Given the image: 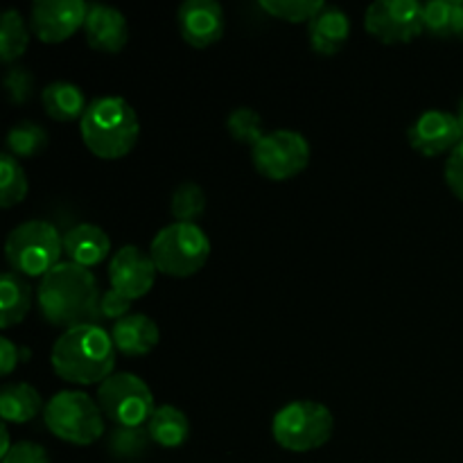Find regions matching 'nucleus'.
Segmentation results:
<instances>
[{"mask_svg": "<svg viewBox=\"0 0 463 463\" xmlns=\"http://www.w3.org/2000/svg\"><path fill=\"white\" fill-rule=\"evenodd\" d=\"M54 373L72 384H102L113 375L116 344L111 335L95 324L68 328L50 353Z\"/></svg>", "mask_w": 463, "mask_h": 463, "instance_id": "1", "label": "nucleus"}, {"mask_svg": "<svg viewBox=\"0 0 463 463\" xmlns=\"http://www.w3.org/2000/svg\"><path fill=\"white\" fill-rule=\"evenodd\" d=\"M36 297L45 319L54 326H66V330L86 324V317L99 306L95 276L71 260L59 262L41 279Z\"/></svg>", "mask_w": 463, "mask_h": 463, "instance_id": "2", "label": "nucleus"}, {"mask_svg": "<svg viewBox=\"0 0 463 463\" xmlns=\"http://www.w3.org/2000/svg\"><path fill=\"white\" fill-rule=\"evenodd\" d=\"M81 140L99 158H122L136 147L140 136L138 116L120 95L93 99L80 120Z\"/></svg>", "mask_w": 463, "mask_h": 463, "instance_id": "3", "label": "nucleus"}, {"mask_svg": "<svg viewBox=\"0 0 463 463\" xmlns=\"http://www.w3.org/2000/svg\"><path fill=\"white\" fill-rule=\"evenodd\" d=\"M149 256L161 274L188 279L203 269L211 256V240L199 224L172 222L154 235Z\"/></svg>", "mask_w": 463, "mask_h": 463, "instance_id": "4", "label": "nucleus"}, {"mask_svg": "<svg viewBox=\"0 0 463 463\" xmlns=\"http://www.w3.org/2000/svg\"><path fill=\"white\" fill-rule=\"evenodd\" d=\"M63 253V235L45 220H30L12 229L5 242V258L16 274L43 279L59 265Z\"/></svg>", "mask_w": 463, "mask_h": 463, "instance_id": "5", "label": "nucleus"}, {"mask_svg": "<svg viewBox=\"0 0 463 463\" xmlns=\"http://www.w3.org/2000/svg\"><path fill=\"white\" fill-rule=\"evenodd\" d=\"M333 411L317 401H294L276 411L271 420L274 441L283 450L310 452L326 446L333 437Z\"/></svg>", "mask_w": 463, "mask_h": 463, "instance_id": "6", "label": "nucleus"}, {"mask_svg": "<svg viewBox=\"0 0 463 463\" xmlns=\"http://www.w3.org/2000/svg\"><path fill=\"white\" fill-rule=\"evenodd\" d=\"M45 428L72 446H90L104 434V414L98 402L81 392H59L45 402Z\"/></svg>", "mask_w": 463, "mask_h": 463, "instance_id": "7", "label": "nucleus"}, {"mask_svg": "<svg viewBox=\"0 0 463 463\" xmlns=\"http://www.w3.org/2000/svg\"><path fill=\"white\" fill-rule=\"evenodd\" d=\"M98 405L104 419L118 428H145L156 410L152 389L134 373H113L104 380L98 389Z\"/></svg>", "mask_w": 463, "mask_h": 463, "instance_id": "8", "label": "nucleus"}, {"mask_svg": "<svg viewBox=\"0 0 463 463\" xmlns=\"http://www.w3.org/2000/svg\"><path fill=\"white\" fill-rule=\"evenodd\" d=\"M253 167L271 181H288L310 163V143L292 129L267 131L251 147Z\"/></svg>", "mask_w": 463, "mask_h": 463, "instance_id": "9", "label": "nucleus"}, {"mask_svg": "<svg viewBox=\"0 0 463 463\" xmlns=\"http://www.w3.org/2000/svg\"><path fill=\"white\" fill-rule=\"evenodd\" d=\"M364 27L380 43H410L423 34V5L419 0H375L369 5Z\"/></svg>", "mask_w": 463, "mask_h": 463, "instance_id": "10", "label": "nucleus"}, {"mask_svg": "<svg viewBox=\"0 0 463 463\" xmlns=\"http://www.w3.org/2000/svg\"><path fill=\"white\" fill-rule=\"evenodd\" d=\"M89 9L84 0H36L30 12V30L43 43H61L84 30Z\"/></svg>", "mask_w": 463, "mask_h": 463, "instance_id": "11", "label": "nucleus"}, {"mask_svg": "<svg viewBox=\"0 0 463 463\" xmlns=\"http://www.w3.org/2000/svg\"><path fill=\"white\" fill-rule=\"evenodd\" d=\"M156 265H154L152 256L145 253L143 249L127 244L120 251L113 253L111 262H109V280H111V289L120 292L129 301L143 298L149 294V289L156 283Z\"/></svg>", "mask_w": 463, "mask_h": 463, "instance_id": "12", "label": "nucleus"}, {"mask_svg": "<svg viewBox=\"0 0 463 463\" xmlns=\"http://www.w3.org/2000/svg\"><path fill=\"white\" fill-rule=\"evenodd\" d=\"M410 145L423 156H441V154L452 152L463 140V131L457 120V113L441 111V109H430L420 113L411 122Z\"/></svg>", "mask_w": 463, "mask_h": 463, "instance_id": "13", "label": "nucleus"}, {"mask_svg": "<svg viewBox=\"0 0 463 463\" xmlns=\"http://www.w3.org/2000/svg\"><path fill=\"white\" fill-rule=\"evenodd\" d=\"M179 32L193 48H208L224 34V9L215 0H188L176 14Z\"/></svg>", "mask_w": 463, "mask_h": 463, "instance_id": "14", "label": "nucleus"}, {"mask_svg": "<svg viewBox=\"0 0 463 463\" xmlns=\"http://www.w3.org/2000/svg\"><path fill=\"white\" fill-rule=\"evenodd\" d=\"M86 43L98 52L116 54L129 41V25L120 9L109 5H90L84 23Z\"/></svg>", "mask_w": 463, "mask_h": 463, "instance_id": "15", "label": "nucleus"}, {"mask_svg": "<svg viewBox=\"0 0 463 463\" xmlns=\"http://www.w3.org/2000/svg\"><path fill=\"white\" fill-rule=\"evenodd\" d=\"M307 36L315 52L324 57H333L346 45L351 36V18L344 9L328 7L326 5L310 23H307Z\"/></svg>", "mask_w": 463, "mask_h": 463, "instance_id": "16", "label": "nucleus"}, {"mask_svg": "<svg viewBox=\"0 0 463 463\" xmlns=\"http://www.w3.org/2000/svg\"><path fill=\"white\" fill-rule=\"evenodd\" d=\"M63 251L68 253L71 262L90 269V267L107 260L109 253H111V240H109L107 231L84 222V224L72 226L63 235Z\"/></svg>", "mask_w": 463, "mask_h": 463, "instance_id": "17", "label": "nucleus"}, {"mask_svg": "<svg viewBox=\"0 0 463 463\" xmlns=\"http://www.w3.org/2000/svg\"><path fill=\"white\" fill-rule=\"evenodd\" d=\"M111 339L116 344V351H120L122 355L140 357L156 348L161 333L147 315H127L125 319L113 324Z\"/></svg>", "mask_w": 463, "mask_h": 463, "instance_id": "18", "label": "nucleus"}, {"mask_svg": "<svg viewBox=\"0 0 463 463\" xmlns=\"http://www.w3.org/2000/svg\"><path fill=\"white\" fill-rule=\"evenodd\" d=\"M45 113L57 122H72L81 120L89 109L84 90L71 81H52L41 93Z\"/></svg>", "mask_w": 463, "mask_h": 463, "instance_id": "19", "label": "nucleus"}, {"mask_svg": "<svg viewBox=\"0 0 463 463\" xmlns=\"http://www.w3.org/2000/svg\"><path fill=\"white\" fill-rule=\"evenodd\" d=\"M32 288L16 271L0 276V328L7 330L21 324L32 307Z\"/></svg>", "mask_w": 463, "mask_h": 463, "instance_id": "20", "label": "nucleus"}, {"mask_svg": "<svg viewBox=\"0 0 463 463\" xmlns=\"http://www.w3.org/2000/svg\"><path fill=\"white\" fill-rule=\"evenodd\" d=\"M45 410L41 393L27 383H9L0 389V416L5 423H30Z\"/></svg>", "mask_w": 463, "mask_h": 463, "instance_id": "21", "label": "nucleus"}, {"mask_svg": "<svg viewBox=\"0 0 463 463\" xmlns=\"http://www.w3.org/2000/svg\"><path fill=\"white\" fill-rule=\"evenodd\" d=\"M147 434L152 443L161 448H179L188 441L190 423L188 416L175 405H161L154 410L152 419L147 420Z\"/></svg>", "mask_w": 463, "mask_h": 463, "instance_id": "22", "label": "nucleus"}, {"mask_svg": "<svg viewBox=\"0 0 463 463\" xmlns=\"http://www.w3.org/2000/svg\"><path fill=\"white\" fill-rule=\"evenodd\" d=\"M30 45V27L18 9H7L0 18V61L12 63L25 54Z\"/></svg>", "mask_w": 463, "mask_h": 463, "instance_id": "23", "label": "nucleus"}, {"mask_svg": "<svg viewBox=\"0 0 463 463\" xmlns=\"http://www.w3.org/2000/svg\"><path fill=\"white\" fill-rule=\"evenodd\" d=\"M48 147V131L36 122H18L7 134V152L14 158H32Z\"/></svg>", "mask_w": 463, "mask_h": 463, "instance_id": "24", "label": "nucleus"}, {"mask_svg": "<svg viewBox=\"0 0 463 463\" xmlns=\"http://www.w3.org/2000/svg\"><path fill=\"white\" fill-rule=\"evenodd\" d=\"M27 176L18 158L5 152L0 154V206L12 208L25 199Z\"/></svg>", "mask_w": 463, "mask_h": 463, "instance_id": "25", "label": "nucleus"}, {"mask_svg": "<svg viewBox=\"0 0 463 463\" xmlns=\"http://www.w3.org/2000/svg\"><path fill=\"white\" fill-rule=\"evenodd\" d=\"M170 211L175 222H184V224H197L199 217L206 211V194L199 188L194 181H185L172 194Z\"/></svg>", "mask_w": 463, "mask_h": 463, "instance_id": "26", "label": "nucleus"}, {"mask_svg": "<svg viewBox=\"0 0 463 463\" xmlns=\"http://www.w3.org/2000/svg\"><path fill=\"white\" fill-rule=\"evenodd\" d=\"M149 439L147 428H116L109 434V452H111L116 459H138L147 452Z\"/></svg>", "mask_w": 463, "mask_h": 463, "instance_id": "27", "label": "nucleus"}, {"mask_svg": "<svg viewBox=\"0 0 463 463\" xmlns=\"http://www.w3.org/2000/svg\"><path fill=\"white\" fill-rule=\"evenodd\" d=\"M260 7L279 21L310 23L326 7V3L321 0H260Z\"/></svg>", "mask_w": 463, "mask_h": 463, "instance_id": "28", "label": "nucleus"}, {"mask_svg": "<svg viewBox=\"0 0 463 463\" xmlns=\"http://www.w3.org/2000/svg\"><path fill=\"white\" fill-rule=\"evenodd\" d=\"M457 3L452 0H430L423 5V30L428 34L448 39L455 34Z\"/></svg>", "mask_w": 463, "mask_h": 463, "instance_id": "29", "label": "nucleus"}, {"mask_svg": "<svg viewBox=\"0 0 463 463\" xmlns=\"http://www.w3.org/2000/svg\"><path fill=\"white\" fill-rule=\"evenodd\" d=\"M226 129H229V134L233 136L238 143L251 145V147L267 134V131L262 129L260 113L253 111V109L249 107L233 109V111L229 113V120H226Z\"/></svg>", "mask_w": 463, "mask_h": 463, "instance_id": "30", "label": "nucleus"}, {"mask_svg": "<svg viewBox=\"0 0 463 463\" xmlns=\"http://www.w3.org/2000/svg\"><path fill=\"white\" fill-rule=\"evenodd\" d=\"M5 89L14 104L27 102L32 98V89H34V75L27 68H12L5 77Z\"/></svg>", "mask_w": 463, "mask_h": 463, "instance_id": "31", "label": "nucleus"}, {"mask_svg": "<svg viewBox=\"0 0 463 463\" xmlns=\"http://www.w3.org/2000/svg\"><path fill=\"white\" fill-rule=\"evenodd\" d=\"M3 463H50V457L45 452V448L39 446V443L18 441L3 457Z\"/></svg>", "mask_w": 463, "mask_h": 463, "instance_id": "32", "label": "nucleus"}, {"mask_svg": "<svg viewBox=\"0 0 463 463\" xmlns=\"http://www.w3.org/2000/svg\"><path fill=\"white\" fill-rule=\"evenodd\" d=\"M446 184L452 194L463 202V140L452 149L446 161Z\"/></svg>", "mask_w": 463, "mask_h": 463, "instance_id": "33", "label": "nucleus"}, {"mask_svg": "<svg viewBox=\"0 0 463 463\" xmlns=\"http://www.w3.org/2000/svg\"><path fill=\"white\" fill-rule=\"evenodd\" d=\"M98 307H99V312H102V317L120 321L129 315L131 301L127 297H122L120 292H116V289H109V292H104L102 297H99Z\"/></svg>", "mask_w": 463, "mask_h": 463, "instance_id": "34", "label": "nucleus"}, {"mask_svg": "<svg viewBox=\"0 0 463 463\" xmlns=\"http://www.w3.org/2000/svg\"><path fill=\"white\" fill-rule=\"evenodd\" d=\"M18 362H21V351L14 346L12 339L0 337V373L7 378V375L16 369Z\"/></svg>", "mask_w": 463, "mask_h": 463, "instance_id": "35", "label": "nucleus"}, {"mask_svg": "<svg viewBox=\"0 0 463 463\" xmlns=\"http://www.w3.org/2000/svg\"><path fill=\"white\" fill-rule=\"evenodd\" d=\"M455 36L463 39V3H457V18H455Z\"/></svg>", "mask_w": 463, "mask_h": 463, "instance_id": "36", "label": "nucleus"}, {"mask_svg": "<svg viewBox=\"0 0 463 463\" xmlns=\"http://www.w3.org/2000/svg\"><path fill=\"white\" fill-rule=\"evenodd\" d=\"M0 437H3V448H0V459H3L5 455H7L9 450H12V443H9V432H7V423L3 425V430H0Z\"/></svg>", "mask_w": 463, "mask_h": 463, "instance_id": "37", "label": "nucleus"}, {"mask_svg": "<svg viewBox=\"0 0 463 463\" xmlns=\"http://www.w3.org/2000/svg\"><path fill=\"white\" fill-rule=\"evenodd\" d=\"M457 120H459V127H461V131H463V98H461V102H459V111H457Z\"/></svg>", "mask_w": 463, "mask_h": 463, "instance_id": "38", "label": "nucleus"}]
</instances>
